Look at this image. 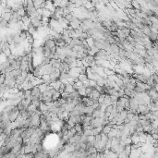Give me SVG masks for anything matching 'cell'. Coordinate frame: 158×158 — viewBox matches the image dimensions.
Returning a JSON list of instances; mask_svg holds the SVG:
<instances>
[{
    "label": "cell",
    "instance_id": "cell-1",
    "mask_svg": "<svg viewBox=\"0 0 158 158\" xmlns=\"http://www.w3.org/2000/svg\"><path fill=\"white\" fill-rule=\"evenodd\" d=\"M74 91H75V88H74L72 83H70V82L65 83V90H64V92H67V93H68V94H71V93H73Z\"/></svg>",
    "mask_w": 158,
    "mask_h": 158
},
{
    "label": "cell",
    "instance_id": "cell-2",
    "mask_svg": "<svg viewBox=\"0 0 158 158\" xmlns=\"http://www.w3.org/2000/svg\"><path fill=\"white\" fill-rule=\"evenodd\" d=\"M32 95H35V96H40V94H42V92H41V90H40V87H39V85H37V86H34L33 88L32 89Z\"/></svg>",
    "mask_w": 158,
    "mask_h": 158
},
{
    "label": "cell",
    "instance_id": "cell-3",
    "mask_svg": "<svg viewBox=\"0 0 158 158\" xmlns=\"http://www.w3.org/2000/svg\"><path fill=\"white\" fill-rule=\"evenodd\" d=\"M112 128H112L111 125H109V124H108V125H105V126L103 127V130H102V132L105 133V134H108V133L112 130Z\"/></svg>",
    "mask_w": 158,
    "mask_h": 158
},
{
    "label": "cell",
    "instance_id": "cell-4",
    "mask_svg": "<svg viewBox=\"0 0 158 158\" xmlns=\"http://www.w3.org/2000/svg\"><path fill=\"white\" fill-rule=\"evenodd\" d=\"M79 80L84 83V82H86V81H89L88 75H87V74H80V75H79Z\"/></svg>",
    "mask_w": 158,
    "mask_h": 158
},
{
    "label": "cell",
    "instance_id": "cell-5",
    "mask_svg": "<svg viewBox=\"0 0 158 158\" xmlns=\"http://www.w3.org/2000/svg\"><path fill=\"white\" fill-rule=\"evenodd\" d=\"M51 63V58L48 56H43L42 59V64L43 65H48Z\"/></svg>",
    "mask_w": 158,
    "mask_h": 158
},
{
    "label": "cell",
    "instance_id": "cell-6",
    "mask_svg": "<svg viewBox=\"0 0 158 158\" xmlns=\"http://www.w3.org/2000/svg\"><path fill=\"white\" fill-rule=\"evenodd\" d=\"M131 5H132V7L135 8V9H141V6L138 3L137 0H133V1H131Z\"/></svg>",
    "mask_w": 158,
    "mask_h": 158
},
{
    "label": "cell",
    "instance_id": "cell-7",
    "mask_svg": "<svg viewBox=\"0 0 158 158\" xmlns=\"http://www.w3.org/2000/svg\"><path fill=\"white\" fill-rule=\"evenodd\" d=\"M78 92L80 93V94L81 95V96H86V88H85L84 86L79 88V89H78Z\"/></svg>",
    "mask_w": 158,
    "mask_h": 158
},
{
    "label": "cell",
    "instance_id": "cell-8",
    "mask_svg": "<svg viewBox=\"0 0 158 158\" xmlns=\"http://www.w3.org/2000/svg\"><path fill=\"white\" fill-rule=\"evenodd\" d=\"M74 88H75V90H78L79 88H81V87H82L83 86V82L82 81H78L77 82H75L73 84Z\"/></svg>",
    "mask_w": 158,
    "mask_h": 158
},
{
    "label": "cell",
    "instance_id": "cell-9",
    "mask_svg": "<svg viewBox=\"0 0 158 158\" xmlns=\"http://www.w3.org/2000/svg\"><path fill=\"white\" fill-rule=\"evenodd\" d=\"M75 122L77 123H81V115H77L75 116Z\"/></svg>",
    "mask_w": 158,
    "mask_h": 158
},
{
    "label": "cell",
    "instance_id": "cell-10",
    "mask_svg": "<svg viewBox=\"0 0 158 158\" xmlns=\"http://www.w3.org/2000/svg\"><path fill=\"white\" fill-rule=\"evenodd\" d=\"M1 81H0V84H3L6 81V74L5 73H1V77H0Z\"/></svg>",
    "mask_w": 158,
    "mask_h": 158
},
{
    "label": "cell",
    "instance_id": "cell-11",
    "mask_svg": "<svg viewBox=\"0 0 158 158\" xmlns=\"http://www.w3.org/2000/svg\"><path fill=\"white\" fill-rule=\"evenodd\" d=\"M89 84L91 87H95L97 83H96V81L95 80H89Z\"/></svg>",
    "mask_w": 158,
    "mask_h": 158
},
{
    "label": "cell",
    "instance_id": "cell-12",
    "mask_svg": "<svg viewBox=\"0 0 158 158\" xmlns=\"http://www.w3.org/2000/svg\"><path fill=\"white\" fill-rule=\"evenodd\" d=\"M113 109H114V106H113V105H107V107H106L105 111H106V112L111 113V111H112Z\"/></svg>",
    "mask_w": 158,
    "mask_h": 158
},
{
    "label": "cell",
    "instance_id": "cell-13",
    "mask_svg": "<svg viewBox=\"0 0 158 158\" xmlns=\"http://www.w3.org/2000/svg\"><path fill=\"white\" fill-rule=\"evenodd\" d=\"M53 105H55L56 107H60L61 106V103L59 102V100H56V101H54V104Z\"/></svg>",
    "mask_w": 158,
    "mask_h": 158
}]
</instances>
